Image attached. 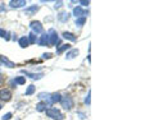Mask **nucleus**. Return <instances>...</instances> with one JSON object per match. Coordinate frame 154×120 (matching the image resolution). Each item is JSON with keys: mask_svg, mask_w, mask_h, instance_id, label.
<instances>
[{"mask_svg": "<svg viewBox=\"0 0 154 120\" xmlns=\"http://www.w3.org/2000/svg\"><path fill=\"white\" fill-rule=\"evenodd\" d=\"M46 115L49 116V118L54 119V120H62L64 116H63V114L59 110H57L55 107H51V109H46Z\"/></svg>", "mask_w": 154, "mask_h": 120, "instance_id": "nucleus-1", "label": "nucleus"}, {"mask_svg": "<svg viewBox=\"0 0 154 120\" xmlns=\"http://www.w3.org/2000/svg\"><path fill=\"white\" fill-rule=\"evenodd\" d=\"M59 102H61L62 106L64 107L66 110H71V109L73 107V100L69 96H63Z\"/></svg>", "mask_w": 154, "mask_h": 120, "instance_id": "nucleus-2", "label": "nucleus"}, {"mask_svg": "<svg viewBox=\"0 0 154 120\" xmlns=\"http://www.w3.org/2000/svg\"><path fill=\"white\" fill-rule=\"evenodd\" d=\"M30 27L32 28V31H34L32 33H41V32L44 31V28H43V26H41V23L37 22V20H34V22H31V23H30Z\"/></svg>", "mask_w": 154, "mask_h": 120, "instance_id": "nucleus-3", "label": "nucleus"}, {"mask_svg": "<svg viewBox=\"0 0 154 120\" xmlns=\"http://www.w3.org/2000/svg\"><path fill=\"white\" fill-rule=\"evenodd\" d=\"M10 98H12V92H10L8 88H3V90H0V100L9 101Z\"/></svg>", "mask_w": 154, "mask_h": 120, "instance_id": "nucleus-4", "label": "nucleus"}, {"mask_svg": "<svg viewBox=\"0 0 154 120\" xmlns=\"http://www.w3.org/2000/svg\"><path fill=\"white\" fill-rule=\"evenodd\" d=\"M48 35H49V42H50V45H57L59 42L58 35H57V32H55L54 30H50Z\"/></svg>", "mask_w": 154, "mask_h": 120, "instance_id": "nucleus-5", "label": "nucleus"}, {"mask_svg": "<svg viewBox=\"0 0 154 120\" xmlns=\"http://www.w3.org/2000/svg\"><path fill=\"white\" fill-rule=\"evenodd\" d=\"M38 44H40L41 46H50V42H49V35L44 33L40 38V41H38Z\"/></svg>", "mask_w": 154, "mask_h": 120, "instance_id": "nucleus-6", "label": "nucleus"}, {"mask_svg": "<svg viewBox=\"0 0 154 120\" xmlns=\"http://www.w3.org/2000/svg\"><path fill=\"white\" fill-rule=\"evenodd\" d=\"M9 5L12 6V8H21V6L26 5V1H24V0H12V1L9 3Z\"/></svg>", "mask_w": 154, "mask_h": 120, "instance_id": "nucleus-7", "label": "nucleus"}, {"mask_svg": "<svg viewBox=\"0 0 154 120\" xmlns=\"http://www.w3.org/2000/svg\"><path fill=\"white\" fill-rule=\"evenodd\" d=\"M37 10H38L37 5H31V6H29V8L24 9V14H27V16H32V14H35Z\"/></svg>", "mask_w": 154, "mask_h": 120, "instance_id": "nucleus-8", "label": "nucleus"}, {"mask_svg": "<svg viewBox=\"0 0 154 120\" xmlns=\"http://www.w3.org/2000/svg\"><path fill=\"white\" fill-rule=\"evenodd\" d=\"M22 73H24L26 76H29L30 78H32V79H40V78H43L44 77V74L43 73H38V74H32V73H29V72H26V70H22Z\"/></svg>", "mask_w": 154, "mask_h": 120, "instance_id": "nucleus-9", "label": "nucleus"}, {"mask_svg": "<svg viewBox=\"0 0 154 120\" xmlns=\"http://www.w3.org/2000/svg\"><path fill=\"white\" fill-rule=\"evenodd\" d=\"M0 61L4 63V64H5L6 66H9V68H14V66H16L14 63H12L8 58H5V56H0Z\"/></svg>", "mask_w": 154, "mask_h": 120, "instance_id": "nucleus-10", "label": "nucleus"}, {"mask_svg": "<svg viewBox=\"0 0 154 120\" xmlns=\"http://www.w3.org/2000/svg\"><path fill=\"white\" fill-rule=\"evenodd\" d=\"M73 14H75L77 18H80V17H83V14H86V12H83L81 6H76V8L73 9Z\"/></svg>", "mask_w": 154, "mask_h": 120, "instance_id": "nucleus-11", "label": "nucleus"}, {"mask_svg": "<svg viewBox=\"0 0 154 120\" xmlns=\"http://www.w3.org/2000/svg\"><path fill=\"white\" fill-rule=\"evenodd\" d=\"M68 18H69V14L67 12H62L58 14V19L61 20V22H67Z\"/></svg>", "mask_w": 154, "mask_h": 120, "instance_id": "nucleus-12", "label": "nucleus"}, {"mask_svg": "<svg viewBox=\"0 0 154 120\" xmlns=\"http://www.w3.org/2000/svg\"><path fill=\"white\" fill-rule=\"evenodd\" d=\"M63 37L67 38V40H69V41H73V42L77 40V37L73 33H71V32H64V33H63Z\"/></svg>", "mask_w": 154, "mask_h": 120, "instance_id": "nucleus-13", "label": "nucleus"}, {"mask_svg": "<svg viewBox=\"0 0 154 120\" xmlns=\"http://www.w3.org/2000/svg\"><path fill=\"white\" fill-rule=\"evenodd\" d=\"M18 42H19V46H21V47H23V49H24V47H27V46L30 45V44H29V40H27V37H21Z\"/></svg>", "mask_w": 154, "mask_h": 120, "instance_id": "nucleus-14", "label": "nucleus"}, {"mask_svg": "<svg viewBox=\"0 0 154 120\" xmlns=\"http://www.w3.org/2000/svg\"><path fill=\"white\" fill-rule=\"evenodd\" d=\"M46 107H48L46 102H38V104L36 105V110L37 111H45L46 110Z\"/></svg>", "mask_w": 154, "mask_h": 120, "instance_id": "nucleus-15", "label": "nucleus"}, {"mask_svg": "<svg viewBox=\"0 0 154 120\" xmlns=\"http://www.w3.org/2000/svg\"><path fill=\"white\" fill-rule=\"evenodd\" d=\"M78 55V50H77V49H75V50H72V51H69L67 55H66V58L67 59H73L75 58V56H77Z\"/></svg>", "mask_w": 154, "mask_h": 120, "instance_id": "nucleus-16", "label": "nucleus"}, {"mask_svg": "<svg viewBox=\"0 0 154 120\" xmlns=\"http://www.w3.org/2000/svg\"><path fill=\"white\" fill-rule=\"evenodd\" d=\"M86 22V17H80V18H77L76 19V26H78V27H81L83 26Z\"/></svg>", "mask_w": 154, "mask_h": 120, "instance_id": "nucleus-17", "label": "nucleus"}, {"mask_svg": "<svg viewBox=\"0 0 154 120\" xmlns=\"http://www.w3.org/2000/svg\"><path fill=\"white\" fill-rule=\"evenodd\" d=\"M69 49H71V45H69V44H64V45H62V46L58 49L57 52H58V54H61V52H63L64 50H69Z\"/></svg>", "mask_w": 154, "mask_h": 120, "instance_id": "nucleus-18", "label": "nucleus"}, {"mask_svg": "<svg viewBox=\"0 0 154 120\" xmlns=\"http://www.w3.org/2000/svg\"><path fill=\"white\" fill-rule=\"evenodd\" d=\"M27 40H29V44H36L37 38H36V36H35V33L31 32V33L29 35V37H27Z\"/></svg>", "mask_w": 154, "mask_h": 120, "instance_id": "nucleus-19", "label": "nucleus"}, {"mask_svg": "<svg viewBox=\"0 0 154 120\" xmlns=\"http://www.w3.org/2000/svg\"><path fill=\"white\" fill-rule=\"evenodd\" d=\"M14 83L16 84H24L26 83V78H24V77H17L14 79Z\"/></svg>", "mask_w": 154, "mask_h": 120, "instance_id": "nucleus-20", "label": "nucleus"}, {"mask_svg": "<svg viewBox=\"0 0 154 120\" xmlns=\"http://www.w3.org/2000/svg\"><path fill=\"white\" fill-rule=\"evenodd\" d=\"M35 92V86H32V84H31V86H29V88H27L26 90V96H30V95H32Z\"/></svg>", "mask_w": 154, "mask_h": 120, "instance_id": "nucleus-21", "label": "nucleus"}, {"mask_svg": "<svg viewBox=\"0 0 154 120\" xmlns=\"http://www.w3.org/2000/svg\"><path fill=\"white\" fill-rule=\"evenodd\" d=\"M8 32L6 31H4V30H1L0 28V37H3V38H5V40H9V36H8Z\"/></svg>", "mask_w": 154, "mask_h": 120, "instance_id": "nucleus-22", "label": "nucleus"}, {"mask_svg": "<svg viewBox=\"0 0 154 120\" xmlns=\"http://www.w3.org/2000/svg\"><path fill=\"white\" fill-rule=\"evenodd\" d=\"M10 118H12V114H10V112H8V114H5L4 116H3V120H9Z\"/></svg>", "mask_w": 154, "mask_h": 120, "instance_id": "nucleus-23", "label": "nucleus"}, {"mask_svg": "<svg viewBox=\"0 0 154 120\" xmlns=\"http://www.w3.org/2000/svg\"><path fill=\"white\" fill-rule=\"evenodd\" d=\"M80 4L83 5V6H86V5L90 4V1H87V0H81V1H80Z\"/></svg>", "mask_w": 154, "mask_h": 120, "instance_id": "nucleus-24", "label": "nucleus"}, {"mask_svg": "<svg viewBox=\"0 0 154 120\" xmlns=\"http://www.w3.org/2000/svg\"><path fill=\"white\" fill-rule=\"evenodd\" d=\"M46 96H48V93H40L38 95V98H40V100H43V98H46Z\"/></svg>", "mask_w": 154, "mask_h": 120, "instance_id": "nucleus-25", "label": "nucleus"}, {"mask_svg": "<svg viewBox=\"0 0 154 120\" xmlns=\"http://www.w3.org/2000/svg\"><path fill=\"white\" fill-rule=\"evenodd\" d=\"M85 104H87V105H90V92H89V95H87V97L85 98Z\"/></svg>", "mask_w": 154, "mask_h": 120, "instance_id": "nucleus-26", "label": "nucleus"}, {"mask_svg": "<svg viewBox=\"0 0 154 120\" xmlns=\"http://www.w3.org/2000/svg\"><path fill=\"white\" fill-rule=\"evenodd\" d=\"M62 5H63V3H62V1H58V3H55L54 6H55V9H57V8H61Z\"/></svg>", "mask_w": 154, "mask_h": 120, "instance_id": "nucleus-27", "label": "nucleus"}, {"mask_svg": "<svg viewBox=\"0 0 154 120\" xmlns=\"http://www.w3.org/2000/svg\"><path fill=\"white\" fill-rule=\"evenodd\" d=\"M43 58H44V59H50V58H51V54H44Z\"/></svg>", "mask_w": 154, "mask_h": 120, "instance_id": "nucleus-28", "label": "nucleus"}, {"mask_svg": "<svg viewBox=\"0 0 154 120\" xmlns=\"http://www.w3.org/2000/svg\"><path fill=\"white\" fill-rule=\"evenodd\" d=\"M3 80H4V77H3V76H1V74H0V83H1V82H3Z\"/></svg>", "mask_w": 154, "mask_h": 120, "instance_id": "nucleus-29", "label": "nucleus"}, {"mask_svg": "<svg viewBox=\"0 0 154 120\" xmlns=\"http://www.w3.org/2000/svg\"><path fill=\"white\" fill-rule=\"evenodd\" d=\"M0 110H1V105H0Z\"/></svg>", "mask_w": 154, "mask_h": 120, "instance_id": "nucleus-30", "label": "nucleus"}]
</instances>
